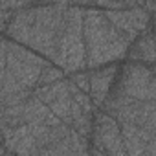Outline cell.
<instances>
[{
	"label": "cell",
	"mask_w": 156,
	"mask_h": 156,
	"mask_svg": "<svg viewBox=\"0 0 156 156\" xmlns=\"http://www.w3.org/2000/svg\"><path fill=\"white\" fill-rule=\"evenodd\" d=\"M112 24L116 28H119L123 33H127L130 39L136 37L140 31L145 30L147 20H149V13H145L143 9H132V11H107L105 13Z\"/></svg>",
	"instance_id": "2"
},
{
	"label": "cell",
	"mask_w": 156,
	"mask_h": 156,
	"mask_svg": "<svg viewBox=\"0 0 156 156\" xmlns=\"http://www.w3.org/2000/svg\"><path fill=\"white\" fill-rule=\"evenodd\" d=\"M130 57L156 62V41H154V35L152 33L141 35L138 39V42L130 48Z\"/></svg>",
	"instance_id": "4"
},
{
	"label": "cell",
	"mask_w": 156,
	"mask_h": 156,
	"mask_svg": "<svg viewBox=\"0 0 156 156\" xmlns=\"http://www.w3.org/2000/svg\"><path fill=\"white\" fill-rule=\"evenodd\" d=\"M85 41H87V66H98L119 59L129 42L132 41L119 28H114L112 20H107L105 13L88 9L85 13Z\"/></svg>",
	"instance_id": "1"
},
{
	"label": "cell",
	"mask_w": 156,
	"mask_h": 156,
	"mask_svg": "<svg viewBox=\"0 0 156 156\" xmlns=\"http://www.w3.org/2000/svg\"><path fill=\"white\" fill-rule=\"evenodd\" d=\"M72 81L79 87L83 92H87V94H90V75L87 73V72H79V73H73L72 75Z\"/></svg>",
	"instance_id": "5"
},
{
	"label": "cell",
	"mask_w": 156,
	"mask_h": 156,
	"mask_svg": "<svg viewBox=\"0 0 156 156\" xmlns=\"http://www.w3.org/2000/svg\"><path fill=\"white\" fill-rule=\"evenodd\" d=\"M116 75H118L116 66L98 70L90 75V98L94 99L96 107L103 105V101L107 99V94H108L112 83H116Z\"/></svg>",
	"instance_id": "3"
}]
</instances>
